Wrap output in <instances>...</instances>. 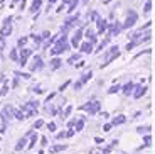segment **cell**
Masks as SVG:
<instances>
[{
	"mask_svg": "<svg viewBox=\"0 0 155 154\" xmlns=\"http://www.w3.org/2000/svg\"><path fill=\"white\" fill-rule=\"evenodd\" d=\"M41 141H42V142H41V144H42V146H47V139H46V137H42V139H41Z\"/></svg>",
	"mask_w": 155,
	"mask_h": 154,
	"instance_id": "ab89813d",
	"label": "cell"
},
{
	"mask_svg": "<svg viewBox=\"0 0 155 154\" xmlns=\"http://www.w3.org/2000/svg\"><path fill=\"white\" fill-rule=\"evenodd\" d=\"M69 85H71V81L68 80L66 83H64V85H61V86H59V90H61V92H62V90H66V88H68V86H69Z\"/></svg>",
	"mask_w": 155,
	"mask_h": 154,
	"instance_id": "1f68e13d",
	"label": "cell"
},
{
	"mask_svg": "<svg viewBox=\"0 0 155 154\" xmlns=\"http://www.w3.org/2000/svg\"><path fill=\"white\" fill-rule=\"evenodd\" d=\"M66 41H68L66 34H62V36H61V39H59L58 43H56V46L52 47V49H51V54H54V56H58L59 53H64V51H66L68 47H69V46H68V43H66Z\"/></svg>",
	"mask_w": 155,
	"mask_h": 154,
	"instance_id": "7a4b0ae2",
	"label": "cell"
},
{
	"mask_svg": "<svg viewBox=\"0 0 155 154\" xmlns=\"http://www.w3.org/2000/svg\"><path fill=\"white\" fill-rule=\"evenodd\" d=\"M133 88H135V83H132V81H130V83H127V85H125L121 90H123L125 95H132V93H133Z\"/></svg>",
	"mask_w": 155,
	"mask_h": 154,
	"instance_id": "30bf717a",
	"label": "cell"
},
{
	"mask_svg": "<svg viewBox=\"0 0 155 154\" xmlns=\"http://www.w3.org/2000/svg\"><path fill=\"white\" fill-rule=\"evenodd\" d=\"M47 129H49L51 132H56V124L54 122H49V124H47Z\"/></svg>",
	"mask_w": 155,
	"mask_h": 154,
	"instance_id": "f546056e",
	"label": "cell"
},
{
	"mask_svg": "<svg viewBox=\"0 0 155 154\" xmlns=\"http://www.w3.org/2000/svg\"><path fill=\"white\" fill-rule=\"evenodd\" d=\"M148 129L150 127H138V134H145V132H148Z\"/></svg>",
	"mask_w": 155,
	"mask_h": 154,
	"instance_id": "d6a6232c",
	"label": "cell"
},
{
	"mask_svg": "<svg viewBox=\"0 0 155 154\" xmlns=\"http://www.w3.org/2000/svg\"><path fill=\"white\" fill-rule=\"evenodd\" d=\"M25 142H27V141H25V139H20V141H19V142H17V146H15V151H22L24 149V147H25Z\"/></svg>",
	"mask_w": 155,
	"mask_h": 154,
	"instance_id": "ac0fdd59",
	"label": "cell"
},
{
	"mask_svg": "<svg viewBox=\"0 0 155 154\" xmlns=\"http://www.w3.org/2000/svg\"><path fill=\"white\" fill-rule=\"evenodd\" d=\"M71 110H73V108H71V107H66V110H64V114H62V115H61V119H66V117H68V115H69V114H71Z\"/></svg>",
	"mask_w": 155,
	"mask_h": 154,
	"instance_id": "83f0119b",
	"label": "cell"
},
{
	"mask_svg": "<svg viewBox=\"0 0 155 154\" xmlns=\"http://www.w3.org/2000/svg\"><path fill=\"white\" fill-rule=\"evenodd\" d=\"M135 92H133V96H135V98H140V96L142 95H145V92H147V86H142V85H138V86H135Z\"/></svg>",
	"mask_w": 155,
	"mask_h": 154,
	"instance_id": "ba28073f",
	"label": "cell"
},
{
	"mask_svg": "<svg viewBox=\"0 0 155 154\" xmlns=\"http://www.w3.org/2000/svg\"><path fill=\"white\" fill-rule=\"evenodd\" d=\"M91 76H93V71H88V73H84L81 78H79V80L76 81V83H74V90H79V88H81V86L86 83V81L91 80Z\"/></svg>",
	"mask_w": 155,
	"mask_h": 154,
	"instance_id": "277c9868",
	"label": "cell"
},
{
	"mask_svg": "<svg viewBox=\"0 0 155 154\" xmlns=\"http://www.w3.org/2000/svg\"><path fill=\"white\" fill-rule=\"evenodd\" d=\"M31 54H32V49H22V51H20V58H19L20 66L27 65V59H29V56H31Z\"/></svg>",
	"mask_w": 155,
	"mask_h": 154,
	"instance_id": "8992f818",
	"label": "cell"
},
{
	"mask_svg": "<svg viewBox=\"0 0 155 154\" xmlns=\"http://www.w3.org/2000/svg\"><path fill=\"white\" fill-rule=\"evenodd\" d=\"M83 127H84V119L76 120V131H78V132H81V131H83Z\"/></svg>",
	"mask_w": 155,
	"mask_h": 154,
	"instance_id": "d6986e66",
	"label": "cell"
},
{
	"mask_svg": "<svg viewBox=\"0 0 155 154\" xmlns=\"http://www.w3.org/2000/svg\"><path fill=\"white\" fill-rule=\"evenodd\" d=\"M94 142H96V144H103L105 141H103V139H100V137H94Z\"/></svg>",
	"mask_w": 155,
	"mask_h": 154,
	"instance_id": "8d00e7d4",
	"label": "cell"
},
{
	"mask_svg": "<svg viewBox=\"0 0 155 154\" xmlns=\"http://www.w3.org/2000/svg\"><path fill=\"white\" fill-rule=\"evenodd\" d=\"M73 134H74V131H68V132H66V137H71Z\"/></svg>",
	"mask_w": 155,
	"mask_h": 154,
	"instance_id": "60d3db41",
	"label": "cell"
},
{
	"mask_svg": "<svg viewBox=\"0 0 155 154\" xmlns=\"http://www.w3.org/2000/svg\"><path fill=\"white\" fill-rule=\"evenodd\" d=\"M135 20H137V16L132 12V14H130V17L127 19V22H125V26H127V27H132L133 24H135Z\"/></svg>",
	"mask_w": 155,
	"mask_h": 154,
	"instance_id": "4fadbf2b",
	"label": "cell"
},
{
	"mask_svg": "<svg viewBox=\"0 0 155 154\" xmlns=\"http://www.w3.org/2000/svg\"><path fill=\"white\" fill-rule=\"evenodd\" d=\"M14 112H15V110H14L10 105L4 107V110H2V114H0V115H2V122H8V120L14 117Z\"/></svg>",
	"mask_w": 155,
	"mask_h": 154,
	"instance_id": "5b68a950",
	"label": "cell"
},
{
	"mask_svg": "<svg viewBox=\"0 0 155 154\" xmlns=\"http://www.w3.org/2000/svg\"><path fill=\"white\" fill-rule=\"evenodd\" d=\"M8 34H10V27L5 26V29L2 31V37H5V36H8Z\"/></svg>",
	"mask_w": 155,
	"mask_h": 154,
	"instance_id": "4dcf8cb0",
	"label": "cell"
},
{
	"mask_svg": "<svg viewBox=\"0 0 155 154\" xmlns=\"http://www.w3.org/2000/svg\"><path fill=\"white\" fill-rule=\"evenodd\" d=\"M35 142H37V134L34 132V134L31 135V144H29V147H34V144H35Z\"/></svg>",
	"mask_w": 155,
	"mask_h": 154,
	"instance_id": "603a6c76",
	"label": "cell"
},
{
	"mask_svg": "<svg viewBox=\"0 0 155 154\" xmlns=\"http://www.w3.org/2000/svg\"><path fill=\"white\" fill-rule=\"evenodd\" d=\"M37 107H39V102H29L27 105H24V110H25V108H31V110H37Z\"/></svg>",
	"mask_w": 155,
	"mask_h": 154,
	"instance_id": "2e32d148",
	"label": "cell"
},
{
	"mask_svg": "<svg viewBox=\"0 0 155 154\" xmlns=\"http://www.w3.org/2000/svg\"><path fill=\"white\" fill-rule=\"evenodd\" d=\"M118 56H120V51H118V47H111V51H110V54L108 56H106V59H105V63H103V65H101V68H105V66H108L110 63L113 61V59L115 58H118Z\"/></svg>",
	"mask_w": 155,
	"mask_h": 154,
	"instance_id": "3957f363",
	"label": "cell"
},
{
	"mask_svg": "<svg viewBox=\"0 0 155 154\" xmlns=\"http://www.w3.org/2000/svg\"><path fill=\"white\" fill-rule=\"evenodd\" d=\"M39 7H41V0H34V2H32L31 10H32V12H35V10H39Z\"/></svg>",
	"mask_w": 155,
	"mask_h": 154,
	"instance_id": "ffe728a7",
	"label": "cell"
},
{
	"mask_svg": "<svg viewBox=\"0 0 155 154\" xmlns=\"http://www.w3.org/2000/svg\"><path fill=\"white\" fill-rule=\"evenodd\" d=\"M10 58L14 59V61H17V63H19V58H17V49H12V53H10Z\"/></svg>",
	"mask_w": 155,
	"mask_h": 154,
	"instance_id": "4316f807",
	"label": "cell"
},
{
	"mask_svg": "<svg viewBox=\"0 0 155 154\" xmlns=\"http://www.w3.org/2000/svg\"><path fill=\"white\" fill-rule=\"evenodd\" d=\"M100 108H101V102H98V100H91V102H88V103L81 105V110L88 112V115H94V114H98Z\"/></svg>",
	"mask_w": 155,
	"mask_h": 154,
	"instance_id": "6da1fadb",
	"label": "cell"
},
{
	"mask_svg": "<svg viewBox=\"0 0 155 154\" xmlns=\"http://www.w3.org/2000/svg\"><path fill=\"white\" fill-rule=\"evenodd\" d=\"M125 120H127V117H125V115H116L115 119L111 120V124H113V125H120V124L125 122Z\"/></svg>",
	"mask_w": 155,
	"mask_h": 154,
	"instance_id": "7c38bea8",
	"label": "cell"
},
{
	"mask_svg": "<svg viewBox=\"0 0 155 154\" xmlns=\"http://www.w3.org/2000/svg\"><path fill=\"white\" fill-rule=\"evenodd\" d=\"M44 68V61L41 59V56H34V61L31 65V71H35V69H42Z\"/></svg>",
	"mask_w": 155,
	"mask_h": 154,
	"instance_id": "52a82bcc",
	"label": "cell"
},
{
	"mask_svg": "<svg viewBox=\"0 0 155 154\" xmlns=\"http://www.w3.org/2000/svg\"><path fill=\"white\" fill-rule=\"evenodd\" d=\"M62 137H66V132H61V134L56 135V139H62Z\"/></svg>",
	"mask_w": 155,
	"mask_h": 154,
	"instance_id": "74e56055",
	"label": "cell"
},
{
	"mask_svg": "<svg viewBox=\"0 0 155 154\" xmlns=\"http://www.w3.org/2000/svg\"><path fill=\"white\" fill-rule=\"evenodd\" d=\"M59 68H61V59L54 58L52 61H51V69H59Z\"/></svg>",
	"mask_w": 155,
	"mask_h": 154,
	"instance_id": "5bb4252c",
	"label": "cell"
},
{
	"mask_svg": "<svg viewBox=\"0 0 155 154\" xmlns=\"http://www.w3.org/2000/svg\"><path fill=\"white\" fill-rule=\"evenodd\" d=\"M39 154H44V152H42V151H41V152H39Z\"/></svg>",
	"mask_w": 155,
	"mask_h": 154,
	"instance_id": "b9f144b4",
	"label": "cell"
},
{
	"mask_svg": "<svg viewBox=\"0 0 155 154\" xmlns=\"http://www.w3.org/2000/svg\"><path fill=\"white\" fill-rule=\"evenodd\" d=\"M74 125H76V119H73V120L68 122V127H74Z\"/></svg>",
	"mask_w": 155,
	"mask_h": 154,
	"instance_id": "d590c367",
	"label": "cell"
},
{
	"mask_svg": "<svg viewBox=\"0 0 155 154\" xmlns=\"http://www.w3.org/2000/svg\"><path fill=\"white\" fill-rule=\"evenodd\" d=\"M105 27H106L105 20H100V22H98V29H100V34H101L103 31H105Z\"/></svg>",
	"mask_w": 155,
	"mask_h": 154,
	"instance_id": "cb8c5ba5",
	"label": "cell"
},
{
	"mask_svg": "<svg viewBox=\"0 0 155 154\" xmlns=\"http://www.w3.org/2000/svg\"><path fill=\"white\" fill-rule=\"evenodd\" d=\"M78 59H79V54H73V56H71V58L68 59V63H69V65H74V63H76Z\"/></svg>",
	"mask_w": 155,
	"mask_h": 154,
	"instance_id": "44dd1931",
	"label": "cell"
},
{
	"mask_svg": "<svg viewBox=\"0 0 155 154\" xmlns=\"http://www.w3.org/2000/svg\"><path fill=\"white\" fill-rule=\"evenodd\" d=\"M64 149H66V146H64V144H61V146H52L49 151L54 154V152H59V151H64Z\"/></svg>",
	"mask_w": 155,
	"mask_h": 154,
	"instance_id": "e0dca14e",
	"label": "cell"
},
{
	"mask_svg": "<svg viewBox=\"0 0 155 154\" xmlns=\"http://www.w3.org/2000/svg\"><path fill=\"white\" fill-rule=\"evenodd\" d=\"M14 117L19 119V120H24V119H25V112H24L22 108H20V110H15V112H14Z\"/></svg>",
	"mask_w": 155,
	"mask_h": 154,
	"instance_id": "9a60e30c",
	"label": "cell"
},
{
	"mask_svg": "<svg viewBox=\"0 0 155 154\" xmlns=\"http://www.w3.org/2000/svg\"><path fill=\"white\" fill-rule=\"evenodd\" d=\"M86 36H88V39H89V43H94V41H96V39H94V34L91 31H88L86 32Z\"/></svg>",
	"mask_w": 155,
	"mask_h": 154,
	"instance_id": "484cf974",
	"label": "cell"
},
{
	"mask_svg": "<svg viewBox=\"0 0 155 154\" xmlns=\"http://www.w3.org/2000/svg\"><path fill=\"white\" fill-rule=\"evenodd\" d=\"M120 88H121V86H120V85H113V86H111V88H110V90H108V93H116V92H118V90H120Z\"/></svg>",
	"mask_w": 155,
	"mask_h": 154,
	"instance_id": "d4e9b609",
	"label": "cell"
},
{
	"mask_svg": "<svg viewBox=\"0 0 155 154\" xmlns=\"http://www.w3.org/2000/svg\"><path fill=\"white\" fill-rule=\"evenodd\" d=\"M81 36H83V32H81V31H78L76 34L73 36V41H71V43H73V46H74V47H78V46H79V41H81Z\"/></svg>",
	"mask_w": 155,
	"mask_h": 154,
	"instance_id": "8fae6325",
	"label": "cell"
},
{
	"mask_svg": "<svg viewBox=\"0 0 155 154\" xmlns=\"http://www.w3.org/2000/svg\"><path fill=\"white\" fill-rule=\"evenodd\" d=\"M81 53H93V43H89V41H88V43H83L81 44Z\"/></svg>",
	"mask_w": 155,
	"mask_h": 154,
	"instance_id": "9c48e42d",
	"label": "cell"
},
{
	"mask_svg": "<svg viewBox=\"0 0 155 154\" xmlns=\"http://www.w3.org/2000/svg\"><path fill=\"white\" fill-rule=\"evenodd\" d=\"M42 125H44V120L39 119V120H35V122H34V127H32V129H41Z\"/></svg>",
	"mask_w": 155,
	"mask_h": 154,
	"instance_id": "7402d4cb",
	"label": "cell"
},
{
	"mask_svg": "<svg viewBox=\"0 0 155 154\" xmlns=\"http://www.w3.org/2000/svg\"><path fill=\"white\" fill-rule=\"evenodd\" d=\"M25 43H27V37H22V39H19V46H24Z\"/></svg>",
	"mask_w": 155,
	"mask_h": 154,
	"instance_id": "e575fe53",
	"label": "cell"
},
{
	"mask_svg": "<svg viewBox=\"0 0 155 154\" xmlns=\"http://www.w3.org/2000/svg\"><path fill=\"white\" fill-rule=\"evenodd\" d=\"M106 44H108V39H105V41H103V43L100 44V47H96V53H100V51H101V49H103V47L106 46Z\"/></svg>",
	"mask_w": 155,
	"mask_h": 154,
	"instance_id": "f1b7e54d",
	"label": "cell"
},
{
	"mask_svg": "<svg viewBox=\"0 0 155 154\" xmlns=\"http://www.w3.org/2000/svg\"><path fill=\"white\" fill-rule=\"evenodd\" d=\"M145 146H150V135H147V137H145Z\"/></svg>",
	"mask_w": 155,
	"mask_h": 154,
	"instance_id": "f35d334b",
	"label": "cell"
},
{
	"mask_svg": "<svg viewBox=\"0 0 155 154\" xmlns=\"http://www.w3.org/2000/svg\"><path fill=\"white\" fill-rule=\"evenodd\" d=\"M111 127H113V124H106L105 127H103V131H105V132H110V131H111Z\"/></svg>",
	"mask_w": 155,
	"mask_h": 154,
	"instance_id": "836d02e7",
	"label": "cell"
}]
</instances>
